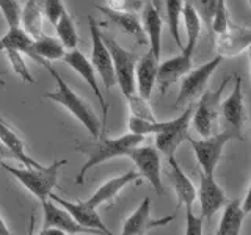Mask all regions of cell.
Returning <instances> with one entry per match:
<instances>
[{"label":"cell","instance_id":"cell-34","mask_svg":"<svg viewBox=\"0 0 251 235\" xmlns=\"http://www.w3.org/2000/svg\"><path fill=\"white\" fill-rule=\"evenodd\" d=\"M3 52L6 53V58H8V61H10L14 74L19 75L24 82L35 83V78H33V75H31L28 66L25 65V60H24L22 53L18 52V50H14V49H5Z\"/></svg>","mask_w":251,"mask_h":235},{"label":"cell","instance_id":"cell-40","mask_svg":"<svg viewBox=\"0 0 251 235\" xmlns=\"http://www.w3.org/2000/svg\"><path fill=\"white\" fill-rule=\"evenodd\" d=\"M240 206H242L243 213H245V215L248 216V215H250V210H251V185L247 188L245 198H243V201L240 202Z\"/></svg>","mask_w":251,"mask_h":235},{"label":"cell","instance_id":"cell-8","mask_svg":"<svg viewBox=\"0 0 251 235\" xmlns=\"http://www.w3.org/2000/svg\"><path fill=\"white\" fill-rule=\"evenodd\" d=\"M223 61V58L217 55L210 61L204 63V65L190 69L188 72L180 78L182 83H180V90L176 97V105H187L193 102L198 96H201L202 91L206 90L209 78L212 77V74L215 72V69L220 66V63Z\"/></svg>","mask_w":251,"mask_h":235},{"label":"cell","instance_id":"cell-42","mask_svg":"<svg viewBox=\"0 0 251 235\" xmlns=\"http://www.w3.org/2000/svg\"><path fill=\"white\" fill-rule=\"evenodd\" d=\"M10 234H11V231L8 229L6 223L3 221V218L0 216V235H10Z\"/></svg>","mask_w":251,"mask_h":235},{"label":"cell","instance_id":"cell-27","mask_svg":"<svg viewBox=\"0 0 251 235\" xmlns=\"http://www.w3.org/2000/svg\"><path fill=\"white\" fill-rule=\"evenodd\" d=\"M223 207L225 210H223L222 218H220L217 235H239L243 219L247 218V215L243 213V210H242L240 201L235 199L231 202H226Z\"/></svg>","mask_w":251,"mask_h":235},{"label":"cell","instance_id":"cell-6","mask_svg":"<svg viewBox=\"0 0 251 235\" xmlns=\"http://www.w3.org/2000/svg\"><path fill=\"white\" fill-rule=\"evenodd\" d=\"M102 39H104V43L110 52V57H112L116 85L120 86L124 96L133 94L135 93V66L138 61V55L124 49L110 35L102 33Z\"/></svg>","mask_w":251,"mask_h":235},{"label":"cell","instance_id":"cell-35","mask_svg":"<svg viewBox=\"0 0 251 235\" xmlns=\"http://www.w3.org/2000/svg\"><path fill=\"white\" fill-rule=\"evenodd\" d=\"M0 11H2L8 27H19L21 5L18 0H0Z\"/></svg>","mask_w":251,"mask_h":235},{"label":"cell","instance_id":"cell-7","mask_svg":"<svg viewBox=\"0 0 251 235\" xmlns=\"http://www.w3.org/2000/svg\"><path fill=\"white\" fill-rule=\"evenodd\" d=\"M193 107V102L187 104V108L182 112V115L177 116L176 119L165 121L162 130L155 133V149L160 154L167 157L175 155L179 146L185 141L188 135V127H190Z\"/></svg>","mask_w":251,"mask_h":235},{"label":"cell","instance_id":"cell-26","mask_svg":"<svg viewBox=\"0 0 251 235\" xmlns=\"http://www.w3.org/2000/svg\"><path fill=\"white\" fill-rule=\"evenodd\" d=\"M43 0H27L24 8H21V18H19V27L31 38H38L43 35Z\"/></svg>","mask_w":251,"mask_h":235},{"label":"cell","instance_id":"cell-31","mask_svg":"<svg viewBox=\"0 0 251 235\" xmlns=\"http://www.w3.org/2000/svg\"><path fill=\"white\" fill-rule=\"evenodd\" d=\"M182 5L184 0H165V11H167L168 30L176 41V44L182 49V39H180V19H182Z\"/></svg>","mask_w":251,"mask_h":235},{"label":"cell","instance_id":"cell-23","mask_svg":"<svg viewBox=\"0 0 251 235\" xmlns=\"http://www.w3.org/2000/svg\"><path fill=\"white\" fill-rule=\"evenodd\" d=\"M96 8L104 16H107V19L112 21L118 28H121L124 33L138 38L140 43H145L146 36L143 33V27H141L138 16L133 11H116L108 6H100V5H96Z\"/></svg>","mask_w":251,"mask_h":235},{"label":"cell","instance_id":"cell-15","mask_svg":"<svg viewBox=\"0 0 251 235\" xmlns=\"http://www.w3.org/2000/svg\"><path fill=\"white\" fill-rule=\"evenodd\" d=\"M49 199H52L53 202H57L58 206H61L65 210H68V213L73 216L80 226L88 227V229H94V231H98L99 234H105V235L112 234L107 229V226L104 224V221L100 219L96 209L88 206L85 201L71 202V201H68L65 198H61V196H57L53 191L49 194Z\"/></svg>","mask_w":251,"mask_h":235},{"label":"cell","instance_id":"cell-28","mask_svg":"<svg viewBox=\"0 0 251 235\" xmlns=\"http://www.w3.org/2000/svg\"><path fill=\"white\" fill-rule=\"evenodd\" d=\"M182 19H184L185 31H187V44L182 47V49L195 52L196 46H198V41H200V33H201V18L190 0H184Z\"/></svg>","mask_w":251,"mask_h":235},{"label":"cell","instance_id":"cell-41","mask_svg":"<svg viewBox=\"0 0 251 235\" xmlns=\"http://www.w3.org/2000/svg\"><path fill=\"white\" fill-rule=\"evenodd\" d=\"M6 159H13V154H11V151L8 149L2 141H0V162H3V160H6Z\"/></svg>","mask_w":251,"mask_h":235},{"label":"cell","instance_id":"cell-14","mask_svg":"<svg viewBox=\"0 0 251 235\" xmlns=\"http://www.w3.org/2000/svg\"><path fill=\"white\" fill-rule=\"evenodd\" d=\"M61 60L65 61L71 69H74L75 72L80 75L86 83H88V86L94 93V96L99 99L100 105H102V113H104V119H102V130H104L105 129V122H107L108 107L105 104L104 96H102V93H100L99 82H98V78H96V70H94L91 61L86 58L85 55L77 49V47H75V49H71L69 52H66L65 57H63Z\"/></svg>","mask_w":251,"mask_h":235},{"label":"cell","instance_id":"cell-20","mask_svg":"<svg viewBox=\"0 0 251 235\" xmlns=\"http://www.w3.org/2000/svg\"><path fill=\"white\" fill-rule=\"evenodd\" d=\"M138 179H140L138 172L133 171V169L124 172V174L118 176V177L108 179L107 182L102 184L98 188V190L94 191L85 202L88 204V206L98 209L99 206H102V204L110 202L113 198H116V196L120 194V191L123 190V188H126V187H127L129 184H132V182H137Z\"/></svg>","mask_w":251,"mask_h":235},{"label":"cell","instance_id":"cell-13","mask_svg":"<svg viewBox=\"0 0 251 235\" xmlns=\"http://www.w3.org/2000/svg\"><path fill=\"white\" fill-rule=\"evenodd\" d=\"M232 78L235 82L234 90L223 102H220V115L225 118V121L229 125V129L234 130L235 133H239L243 138L242 129L247 119L245 104H243V82H242V77L237 74Z\"/></svg>","mask_w":251,"mask_h":235},{"label":"cell","instance_id":"cell-19","mask_svg":"<svg viewBox=\"0 0 251 235\" xmlns=\"http://www.w3.org/2000/svg\"><path fill=\"white\" fill-rule=\"evenodd\" d=\"M167 159H168V164H170V179H171L173 188H175L176 196H177L176 212L180 209V206H185V209H192L193 202L196 199V188L192 180L188 179V176L182 171V168L179 166L175 155H168Z\"/></svg>","mask_w":251,"mask_h":235},{"label":"cell","instance_id":"cell-22","mask_svg":"<svg viewBox=\"0 0 251 235\" xmlns=\"http://www.w3.org/2000/svg\"><path fill=\"white\" fill-rule=\"evenodd\" d=\"M173 216H170L168 219H160V221H152L151 216V199L145 198L140 202V206L137 207V210L126 219V223L123 224V235H141L145 234L146 229L159 224H167L168 221H171Z\"/></svg>","mask_w":251,"mask_h":235},{"label":"cell","instance_id":"cell-4","mask_svg":"<svg viewBox=\"0 0 251 235\" xmlns=\"http://www.w3.org/2000/svg\"><path fill=\"white\" fill-rule=\"evenodd\" d=\"M231 82V77H226L225 80L218 85L217 90H204L200 102L193 107L192 113V125L195 132L201 138H206L220 132V102H222V94L226 85Z\"/></svg>","mask_w":251,"mask_h":235},{"label":"cell","instance_id":"cell-43","mask_svg":"<svg viewBox=\"0 0 251 235\" xmlns=\"http://www.w3.org/2000/svg\"><path fill=\"white\" fill-rule=\"evenodd\" d=\"M3 72H0V86H5V80H3Z\"/></svg>","mask_w":251,"mask_h":235},{"label":"cell","instance_id":"cell-3","mask_svg":"<svg viewBox=\"0 0 251 235\" xmlns=\"http://www.w3.org/2000/svg\"><path fill=\"white\" fill-rule=\"evenodd\" d=\"M68 160L61 159V160H55L49 166H25V168H16L11 166L3 162H0V166H2L6 172L18 180V182L25 187L27 190L38 198L39 201H43L46 198H49V194L53 191V188L57 187L58 182V174L63 164H66Z\"/></svg>","mask_w":251,"mask_h":235},{"label":"cell","instance_id":"cell-10","mask_svg":"<svg viewBox=\"0 0 251 235\" xmlns=\"http://www.w3.org/2000/svg\"><path fill=\"white\" fill-rule=\"evenodd\" d=\"M135 164L137 172L140 177L146 179L155 193L163 194V180H162V163H160V152L152 146H135L129 152V155Z\"/></svg>","mask_w":251,"mask_h":235},{"label":"cell","instance_id":"cell-2","mask_svg":"<svg viewBox=\"0 0 251 235\" xmlns=\"http://www.w3.org/2000/svg\"><path fill=\"white\" fill-rule=\"evenodd\" d=\"M39 65H43L47 70H49V72L52 74V77L55 78V82H57V90L46 93L43 97L49 99V100L55 102V104H58L61 107H65L68 112L90 132V135L93 138L99 137V133L102 130V124L98 119L96 113L93 112L91 105L88 104V102H85L65 80H63L61 75L50 66V61L41 60L39 61Z\"/></svg>","mask_w":251,"mask_h":235},{"label":"cell","instance_id":"cell-21","mask_svg":"<svg viewBox=\"0 0 251 235\" xmlns=\"http://www.w3.org/2000/svg\"><path fill=\"white\" fill-rule=\"evenodd\" d=\"M141 27H143V33L148 39L149 50H151L157 58L160 60L162 55V28L163 21L159 10L154 5H146L143 14H141Z\"/></svg>","mask_w":251,"mask_h":235},{"label":"cell","instance_id":"cell-16","mask_svg":"<svg viewBox=\"0 0 251 235\" xmlns=\"http://www.w3.org/2000/svg\"><path fill=\"white\" fill-rule=\"evenodd\" d=\"M196 196L200 199L202 219H210L227 202L226 194L222 190V187L217 184L215 177L207 174H201V184Z\"/></svg>","mask_w":251,"mask_h":235},{"label":"cell","instance_id":"cell-24","mask_svg":"<svg viewBox=\"0 0 251 235\" xmlns=\"http://www.w3.org/2000/svg\"><path fill=\"white\" fill-rule=\"evenodd\" d=\"M0 141L10 149L13 154V159L18 160L22 166H41V163H38L35 159H31L30 155L25 154V149H24V141L19 138V135L16 133L10 124H8L2 116H0Z\"/></svg>","mask_w":251,"mask_h":235},{"label":"cell","instance_id":"cell-36","mask_svg":"<svg viewBox=\"0 0 251 235\" xmlns=\"http://www.w3.org/2000/svg\"><path fill=\"white\" fill-rule=\"evenodd\" d=\"M193 3V6L198 11L201 21L207 25V30L210 31V24H212V16H214V10H215V3L217 0H190ZM212 35V33H210Z\"/></svg>","mask_w":251,"mask_h":235},{"label":"cell","instance_id":"cell-30","mask_svg":"<svg viewBox=\"0 0 251 235\" xmlns=\"http://www.w3.org/2000/svg\"><path fill=\"white\" fill-rule=\"evenodd\" d=\"M55 30H57L58 39L65 46V49H75L78 44V35L75 30V22L68 11L60 16V19L55 24Z\"/></svg>","mask_w":251,"mask_h":235},{"label":"cell","instance_id":"cell-25","mask_svg":"<svg viewBox=\"0 0 251 235\" xmlns=\"http://www.w3.org/2000/svg\"><path fill=\"white\" fill-rule=\"evenodd\" d=\"M65 46L60 43V39L53 36H46L39 35L38 38L33 39L31 49L28 52V57H31L35 61H53V60H61L65 57Z\"/></svg>","mask_w":251,"mask_h":235},{"label":"cell","instance_id":"cell-17","mask_svg":"<svg viewBox=\"0 0 251 235\" xmlns=\"http://www.w3.org/2000/svg\"><path fill=\"white\" fill-rule=\"evenodd\" d=\"M250 44L251 30L248 27H235L234 24H231V27L225 33L217 35L215 49L222 58H229L248 50Z\"/></svg>","mask_w":251,"mask_h":235},{"label":"cell","instance_id":"cell-29","mask_svg":"<svg viewBox=\"0 0 251 235\" xmlns=\"http://www.w3.org/2000/svg\"><path fill=\"white\" fill-rule=\"evenodd\" d=\"M33 39L35 38H31L22 27H10V30L0 38V50L3 52L5 49H14L28 55Z\"/></svg>","mask_w":251,"mask_h":235},{"label":"cell","instance_id":"cell-33","mask_svg":"<svg viewBox=\"0 0 251 235\" xmlns=\"http://www.w3.org/2000/svg\"><path fill=\"white\" fill-rule=\"evenodd\" d=\"M129 102V110H130V116L140 118V119H146V121H157V118L154 115V112L151 110V105L148 104V100L143 99L141 96H138L137 93L129 94L126 96Z\"/></svg>","mask_w":251,"mask_h":235},{"label":"cell","instance_id":"cell-37","mask_svg":"<svg viewBox=\"0 0 251 235\" xmlns=\"http://www.w3.org/2000/svg\"><path fill=\"white\" fill-rule=\"evenodd\" d=\"M43 11L47 21H49L52 25H55L57 21L60 19V16L66 10L61 0H43Z\"/></svg>","mask_w":251,"mask_h":235},{"label":"cell","instance_id":"cell-12","mask_svg":"<svg viewBox=\"0 0 251 235\" xmlns=\"http://www.w3.org/2000/svg\"><path fill=\"white\" fill-rule=\"evenodd\" d=\"M41 207H43V218H44L43 229H47V227H57V229L63 231L65 234H71V235L99 234L94 229H88V227L80 226L73 216L68 213V210H65L61 206H58L57 202H53L49 198L41 201Z\"/></svg>","mask_w":251,"mask_h":235},{"label":"cell","instance_id":"cell-32","mask_svg":"<svg viewBox=\"0 0 251 235\" xmlns=\"http://www.w3.org/2000/svg\"><path fill=\"white\" fill-rule=\"evenodd\" d=\"M231 19H229V11H227L226 0H217L214 16H212V24H210V33L212 35H222L231 27Z\"/></svg>","mask_w":251,"mask_h":235},{"label":"cell","instance_id":"cell-11","mask_svg":"<svg viewBox=\"0 0 251 235\" xmlns=\"http://www.w3.org/2000/svg\"><path fill=\"white\" fill-rule=\"evenodd\" d=\"M193 53L192 50L182 49L179 55L165 60L163 63L159 61V69H157L155 85L162 94L167 93L170 86L179 82L193 66Z\"/></svg>","mask_w":251,"mask_h":235},{"label":"cell","instance_id":"cell-18","mask_svg":"<svg viewBox=\"0 0 251 235\" xmlns=\"http://www.w3.org/2000/svg\"><path fill=\"white\" fill-rule=\"evenodd\" d=\"M159 58L149 50L143 57H140L135 66V93L143 99H151V93L155 86Z\"/></svg>","mask_w":251,"mask_h":235},{"label":"cell","instance_id":"cell-5","mask_svg":"<svg viewBox=\"0 0 251 235\" xmlns=\"http://www.w3.org/2000/svg\"><path fill=\"white\" fill-rule=\"evenodd\" d=\"M231 140H242V137L239 133H235L234 130L226 129V130H220L214 133V135L201 138V140H195L190 135H187L185 138V141H188L193 149L196 160H198L200 166L202 169V174H207V176L215 174L217 164L220 159H222L223 149Z\"/></svg>","mask_w":251,"mask_h":235},{"label":"cell","instance_id":"cell-9","mask_svg":"<svg viewBox=\"0 0 251 235\" xmlns=\"http://www.w3.org/2000/svg\"><path fill=\"white\" fill-rule=\"evenodd\" d=\"M88 28L91 35V65L96 70V74L100 77L102 83L107 90H112L116 85L115 72H113V63L107 46L102 39V31L98 25V22L94 21L93 16L88 18Z\"/></svg>","mask_w":251,"mask_h":235},{"label":"cell","instance_id":"cell-38","mask_svg":"<svg viewBox=\"0 0 251 235\" xmlns=\"http://www.w3.org/2000/svg\"><path fill=\"white\" fill-rule=\"evenodd\" d=\"M185 235H201L202 234V216H195L192 209H185Z\"/></svg>","mask_w":251,"mask_h":235},{"label":"cell","instance_id":"cell-1","mask_svg":"<svg viewBox=\"0 0 251 235\" xmlns=\"http://www.w3.org/2000/svg\"><path fill=\"white\" fill-rule=\"evenodd\" d=\"M145 141L143 135H137V133H124L121 137L110 138L105 135L104 130H100L99 137L94 138V141H86V143L77 144L75 149L78 152L86 155V162L75 176V184H83L86 172L91 168L98 166V164L118 159V157H127L133 147L141 144Z\"/></svg>","mask_w":251,"mask_h":235},{"label":"cell","instance_id":"cell-39","mask_svg":"<svg viewBox=\"0 0 251 235\" xmlns=\"http://www.w3.org/2000/svg\"><path fill=\"white\" fill-rule=\"evenodd\" d=\"M107 6L116 11H133L141 8L140 0H107Z\"/></svg>","mask_w":251,"mask_h":235}]
</instances>
